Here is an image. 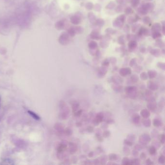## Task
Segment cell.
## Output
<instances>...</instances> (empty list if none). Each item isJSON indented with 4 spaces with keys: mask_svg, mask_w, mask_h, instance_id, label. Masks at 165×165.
<instances>
[{
    "mask_svg": "<svg viewBox=\"0 0 165 165\" xmlns=\"http://www.w3.org/2000/svg\"><path fill=\"white\" fill-rule=\"evenodd\" d=\"M28 113L32 116L33 118L35 120H40V117L38 116V115L34 113V112L31 111V110H28Z\"/></svg>",
    "mask_w": 165,
    "mask_h": 165,
    "instance_id": "cell-1",
    "label": "cell"
}]
</instances>
